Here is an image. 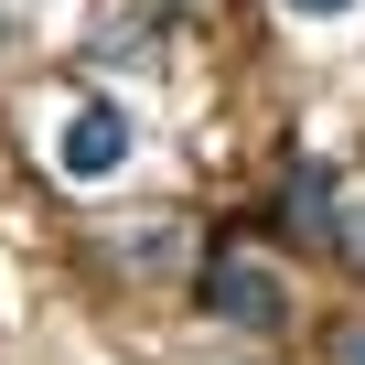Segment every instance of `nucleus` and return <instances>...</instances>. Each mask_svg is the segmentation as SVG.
I'll use <instances>...</instances> for the list:
<instances>
[{"instance_id": "7", "label": "nucleus", "mask_w": 365, "mask_h": 365, "mask_svg": "<svg viewBox=\"0 0 365 365\" xmlns=\"http://www.w3.org/2000/svg\"><path fill=\"white\" fill-rule=\"evenodd\" d=\"M0 33H11V11H0Z\"/></svg>"}, {"instance_id": "6", "label": "nucleus", "mask_w": 365, "mask_h": 365, "mask_svg": "<svg viewBox=\"0 0 365 365\" xmlns=\"http://www.w3.org/2000/svg\"><path fill=\"white\" fill-rule=\"evenodd\" d=\"M344 365H365V333H344Z\"/></svg>"}, {"instance_id": "1", "label": "nucleus", "mask_w": 365, "mask_h": 365, "mask_svg": "<svg viewBox=\"0 0 365 365\" xmlns=\"http://www.w3.org/2000/svg\"><path fill=\"white\" fill-rule=\"evenodd\" d=\"M194 301H205L215 322H237V333H279V322H290V279H279L258 247H215V258L194 269Z\"/></svg>"}, {"instance_id": "2", "label": "nucleus", "mask_w": 365, "mask_h": 365, "mask_svg": "<svg viewBox=\"0 0 365 365\" xmlns=\"http://www.w3.org/2000/svg\"><path fill=\"white\" fill-rule=\"evenodd\" d=\"M129 150H140V129H129V108H108V97H86V108L65 118V140H54L65 182H108V172H118Z\"/></svg>"}, {"instance_id": "3", "label": "nucleus", "mask_w": 365, "mask_h": 365, "mask_svg": "<svg viewBox=\"0 0 365 365\" xmlns=\"http://www.w3.org/2000/svg\"><path fill=\"white\" fill-rule=\"evenodd\" d=\"M279 215H290L301 237H333V172H322V161H301V172L279 182Z\"/></svg>"}, {"instance_id": "5", "label": "nucleus", "mask_w": 365, "mask_h": 365, "mask_svg": "<svg viewBox=\"0 0 365 365\" xmlns=\"http://www.w3.org/2000/svg\"><path fill=\"white\" fill-rule=\"evenodd\" d=\"M290 11H312V22H333V11H354V0H290Z\"/></svg>"}, {"instance_id": "4", "label": "nucleus", "mask_w": 365, "mask_h": 365, "mask_svg": "<svg viewBox=\"0 0 365 365\" xmlns=\"http://www.w3.org/2000/svg\"><path fill=\"white\" fill-rule=\"evenodd\" d=\"M333 247H344V269L365 279V205H333Z\"/></svg>"}]
</instances>
